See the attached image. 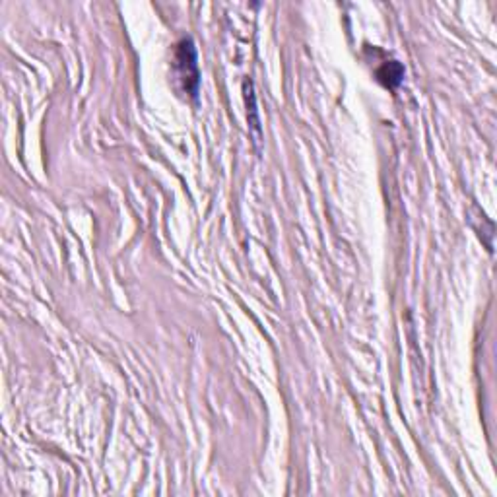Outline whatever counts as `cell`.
<instances>
[{
	"label": "cell",
	"instance_id": "7a4b0ae2",
	"mask_svg": "<svg viewBox=\"0 0 497 497\" xmlns=\"http://www.w3.org/2000/svg\"><path fill=\"white\" fill-rule=\"evenodd\" d=\"M377 76H379V80L385 84V86H388V88H395L397 84H400V80H402V76H404V70H402V66L398 64L397 60H390V62H387L383 69L379 70Z\"/></svg>",
	"mask_w": 497,
	"mask_h": 497
},
{
	"label": "cell",
	"instance_id": "6da1fadb",
	"mask_svg": "<svg viewBox=\"0 0 497 497\" xmlns=\"http://www.w3.org/2000/svg\"><path fill=\"white\" fill-rule=\"evenodd\" d=\"M179 62L183 66V78L187 82V91H197L199 88V70H197V53L190 41H183L179 45Z\"/></svg>",
	"mask_w": 497,
	"mask_h": 497
}]
</instances>
